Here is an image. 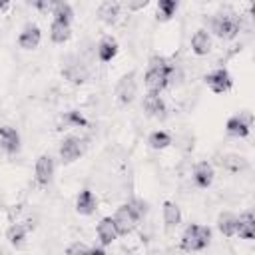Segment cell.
I'll return each instance as SVG.
<instances>
[{"label":"cell","instance_id":"6da1fadb","mask_svg":"<svg viewBox=\"0 0 255 255\" xmlns=\"http://www.w3.org/2000/svg\"><path fill=\"white\" fill-rule=\"evenodd\" d=\"M173 74H175V68L167 58L151 56L147 70H145V76H143L145 90L149 94H161L173 82Z\"/></svg>","mask_w":255,"mask_h":255},{"label":"cell","instance_id":"7a4b0ae2","mask_svg":"<svg viewBox=\"0 0 255 255\" xmlns=\"http://www.w3.org/2000/svg\"><path fill=\"white\" fill-rule=\"evenodd\" d=\"M145 213H147V205L139 199H133V201H128V203L120 205L116 209V213L112 215L118 235H129L137 227V223L141 221V217Z\"/></svg>","mask_w":255,"mask_h":255},{"label":"cell","instance_id":"3957f363","mask_svg":"<svg viewBox=\"0 0 255 255\" xmlns=\"http://www.w3.org/2000/svg\"><path fill=\"white\" fill-rule=\"evenodd\" d=\"M209 243H211V229L201 223H189L181 233L179 249L187 253H195V251H203Z\"/></svg>","mask_w":255,"mask_h":255},{"label":"cell","instance_id":"277c9868","mask_svg":"<svg viewBox=\"0 0 255 255\" xmlns=\"http://www.w3.org/2000/svg\"><path fill=\"white\" fill-rule=\"evenodd\" d=\"M241 30V22L231 12H217L211 16V32L219 40H233Z\"/></svg>","mask_w":255,"mask_h":255},{"label":"cell","instance_id":"5b68a950","mask_svg":"<svg viewBox=\"0 0 255 255\" xmlns=\"http://www.w3.org/2000/svg\"><path fill=\"white\" fill-rule=\"evenodd\" d=\"M62 76H64L70 84L80 86V84H84V82L90 78V70H88V66H86L82 60L70 56V58H66V62L62 64Z\"/></svg>","mask_w":255,"mask_h":255},{"label":"cell","instance_id":"8992f818","mask_svg":"<svg viewBox=\"0 0 255 255\" xmlns=\"http://www.w3.org/2000/svg\"><path fill=\"white\" fill-rule=\"evenodd\" d=\"M137 74L131 70L128 74H124L118 84H116V98L120 104H131L137 96Z\"/></svg>","mask_w":255,"mask_h":255},{"label":"cell","instance_id":"52a82bcc","mask_svg":"<svg viewBox=\"0 0 255 255\" xmlns=\"http://www.w3.org/2000/svg\"><path fill=\"white\" fill-rule=\"evenodd\" d=\"M84 153V139L78 135H66L60 141L58 147V155L62 159V163H74L76 159H80V155Z\"/></svg>","mask_w":255,"mask_h":255},{"label":"cell","instance_id":"ba28073f","mask_svg":"<svg viewBox=\"0 0 255 255\" xmlns=\"http://www.w3.org/2000/svg\"><path fill=\"white\" fill-rule=\"evenodd\" d=\"M205 84L207 88L213 92V94H225L233 88V78L231 74L227 72V68H215L213 72H209L205 78Z\"/></svg>","mask_w":255,"mask_h":255},{"label":"cell","instance_id":"9c48e42d","mask_svg":"<svg viewBox=\"0 0 255 255\" xmlns=\"http://www.w3.org/2000/svg\"><path fill=\"white\" fill-rule=\"evenodd\" d=\"M54 171H56L54 157L50 153L38 155L36 165H34V179H36V183L38 185H50L52 179H54Z\"/></svg>","mask_w":255,"mask_h":255},{"label":"cell","instance_id":"30bf717a","mask_svg":"<svg viewBox=\"0 0 255 255\" xmlns=\"http://www.w3.org/2000/svg\"><path fill=\"white\" fill-rule=\"evenodd\" d=\"M225 131L231 137H247L251 133V114H237L231 116L225 124Z\"/></svg>","mask_w":255,"mask_h":255},{"label":"cell","instance_id":"8fae6325","mask_svg":"<svg viewBox=\"0 0 255 255\" xmlns=\"http://www.w3.org/2000/svg\"><path fill=\"white\" fill-rule=\"evenodd\" d=\"M141 108H143L145 116L157 118V120H163V118H165V112H167V106H165L163 98H161L159 94H149V92L143 96Z\"/></svg>","mask_w":255,"mask_h":255},{"label":"cell","instance_id":"7c38bea8","mask_svg":"<svg viewBox=\"0 0 255 255\" xmlns=\"http://www.w3.org/2000/svg\"><path fill=\"white\" fill-rule=\"evenodd\" d=\"M0 151L8 155H14L20 151V133L10 126L0 128Z\"/></svg>","mask_w":255,"mask_h":255},{"label":"cell","instance_id":"4fadbf2b","mask_svg":"<svg viewBox=\"0 0 255 255\" xmlns=\"http://www.w3.org/2000/svg\"><path fill=\"white\" fill-rule=\"evenodd\" d=\"M215 179V169L209 161H197L193 165V183L199 189H207Z\"/></svg>","mask_w":255,"mask_h":255},{"label":"cell","instance_id":"5bb4252c","mask_svg":"<svg viewBox=\"0 0 255 255\" xmlns=\"http://www.w3.org/2000/svg\"><path fill=\"white\" fill-rule=\"evenodd\" d=\"M42 42V32L36 24H26L18 36V46L22 50H36Z\"/></svg>","mask_w":255,"mask_h":255},{"label":"cell","instance_id":"9a60e30c","mask_svg":"<svg viewBox=\"0 0 255 255\" xmlns=\"http://www.w3.org/2000/svg\"><path fill=\"white\" fill-rule=\"evenodd\" d=\"M189 46H191V52L195 56H207L213 48V42H211V34L205 30V28H199L193 32L191 40H189Z\"/></svg>","mask_w":255,"mask_h":255},{"label":"cell","instance_id":"2e32d148","mask_svg":"<svg viewBox=\"0 0 255 255\" xmlns=\"http://www.w3.org/2000/svg\"><path fill=\"white\" fill-rule=\"evenodd\" d=\"M235 235L241 237V239H247V241L255 239V215H253L251 209H247L241 215H237V231H235Z\"/></svg>","mask_w":255,"mask_h":255},{"label":"cell","instance_id":"e0dca14e","mask_svg":"<svg viewBox=\"0 0 255 255\" xmlns=\"http://www.w3.org/2000/svg\"><path fill=\"white\" fill-rule=\"evenodd\" d=\"M50 38L54 44H66L72 38V22L68 20H60V18H52L50 24Z\"/></svg>","mask_w":255,"mask_h":255},{"label":"cell","instance_id":"ac0fdd59","mask_svg":"<svg viewBox=\"0 0 255 255\" xmlns=\"http://www.w3.org/2000/svg\"><path fill=\"white\" fill-rule=\"evenodd\" d=\"M96 233H98V239H100V243H102L104 247H106V245H112V243L120 237L118 231H116V225H114L112 215L100 219V223L96 225Z\"/></svg>","mask_w":255,"mask_h":255},{"label":"cell","instance_id":"d6986e66","mask_svg":"<svg viewBox=\"0 0 255 255\" xmlns=\"http://www.w3.org/2000/svg\"><path fill=\"white\" fill-rule=\"evenodd\" d=\"M118 50H120L118 40L112 38V36H104V38L98 42V46H96L98 60L104 62V64H106V62H112V60L118 56Z\"/></svg>","mask_w":255,"mask_h":255},{"label":"cell","instance_id":"ffe728a7","mask_svg":"<svg viewBox=\"0 0 255 255\" xmlns=\"http://www.w3.org/2000/svg\"><path fill=\"white\" fill-rule=\"evenodd\" d=\"M98 209V199L92 189H82L76 197V211L80 215H92Z\"/></svg>","mask_w":255,"mask_h":255},{"label":"cell","instance_id":"44dd1931","mask_svg":"<svg viewBox=\"0 0 255 255\" xmlns=\"http://www.w3.org/2000/svg\"><path fill=\"white\" fill-rule=\"evenodd\" d=\"M219 165L225 171H229V173H239V171L249 169V161L243 155H239V153H225V155H221L219 157Z\"/></svg>","mask_w":255,"mask_h":255},{"label":"cell","instance_id":"7402d4cb","mask_svg":"<svg viewBox=\"0 0 255 255\" xmlns=\"http://www.w3.org/2000/svg\"><path fill=\"white\" fill-rule=\"evenodd\" d=\"M161 215H163V223H165V229H175L179 223H181V209L175 201H163V207H161Z\"/></svg>","mask_w":255,"mask_h":255},{"label":"cell","instance_id":"603a6c76","mask_svg":"<svg viewBox=\"0 0 255 255\" xmlns=\"http://www.w3.org/2000/svg\"><path fill=\"white\" fill-rule=\"evenodd\" d=\"M120 12H122V4H120V2L108 0V2H102V4L98 6V16H100V20H102L104 24H108V26H112V24L118 22Z\"/></svg>","mask_w":255,"mask_h":255},{"label":"cell","instance_id":"cb8c5ba5","mask_svg":"<svg viewBox=\"0 0 255 255\" xmlns=\"http://www.w3.org/2000/svg\"><path fill=\"white\" fill-rule=\"evenodd\" d=\"M26 237H28V227L22 223H12L6 229V239L10 241V245H14L16 249H22L26 245Z\"/></svg>","mask_w":255,"mask_h":255},{"label":"cell","instance_id":"d4e9b609","mask_svg":"<svg viewBox=\"0 0 255 255\" xmlns=\"http://www.w3.org/2000/svg\"><path fill=\"white\" fill-rule=\"evenodd\" d=\"M217 229L225 235V237H233L237 231V215L231 211H221L217 215Z\"/></svg>","mask_w":255,"mask_h":255},{"label":"cell","instance_id":"484cf974","mask_svg":"<svg viewBox=\"0 0 255 255\" xmlns=\"http://www.w3.org/2000/svg\"><path fill=\"white\" fill-rule=\"evenodd\" d=\"M171 141H173L171 135L167 131H163V129H155V131H151L147 135V145L151 149H165V147L171 145Z\"/></svg>","mask_w":255,"mask_h":255},{"label":"cell","instance_id":"4316f807","mask_svg":"<svg viewBox=\"0 0 255 255\" xmlns=\"http://www.w3.org/2000/svg\"><path fill=\"white\" fill-rule=\"evenodd\" d=\"M177 8H179L177 0H159L157 2V20H161V22L171 20L175 16Z\"/></svg>","mask_w":255,"mask_h":255},{"label":"cell","instance_id":"83f0119b","mask_svg":"<svg viewBox=\"0 0 255 255\" xmlns=\"http://www.w3.org/2000/svg\"><path fill=\"white\" fill-rule=\"evenodd\" d=\"M52 16H54V18H60V20L72 22L74 10H72V6H70L68 2H56V4H54V10H52Z\"/></svg>","mask_w":255,"mask_h":255},{"label":"cell","instance_id":"f1b7e54d","mask_svg":"<svg viewBox=\"0 0 255 255\" xmlns=\"http://www.w3.org/2000/svg\"><path fill=\"white\" fill-rule=\"evenodd\" d=\"M88 253H90V247L82 241H76V243L68 245V249H66V255H88Z\"/></svg>","mask_w":255,"mask_h":255},{"label":"cell","instance_id":"f546056e","mask_svg":"<svg viewBox=\"0 0 255 255\" xmlns=\"http://www.w3.org/2000/svg\"><path fill=\"white\" fill-rule=\"evenodd\" d=\"M147 6V0H139V2H126V8L128 10H139V8H145Z\"/></svg>","mask_w":255,"mask_h":255},{"label":"cell","instance_id":"4dcf8cb0","mask_svg":"<svg viewBox=\"0 0 255 255\" xmlns=\"http://www.w3.org/2000/svg\"><path fill=\"white\" fill-rule=\"evenodd\" d=\"M88 255H106V251H104V249H102V247H92V249H90V253H88Z\"/></svg>","mask_w":255,"mask_h":255},{"label":"cell","instance_id":"1f68e13d","mask_svg":"<svg viewBox=\"0 0 255 255\" xmlns=\"http://www.w3.org/2000/svg\"><path fill=\"white\" fill-rule=\"evenodd\" d=\"M8 6H10V4H8V2H0V10H6V8H8Z\"/></svg>","mask_w":255,"mask_h":255},{"label":"cell","instance_id":"d6a6232c","mask_svg":"<svg viewBox=\"0 0 255 255\" xmlns=\"http://www.w3.org/2000/svg\"><path fill=\"white\" fill-rule=\"evenodd\" d=\"M0 255H6V251H4V249H0Z\"/></svg>","mask_w":255,"mask_h":255}]
</instances>
